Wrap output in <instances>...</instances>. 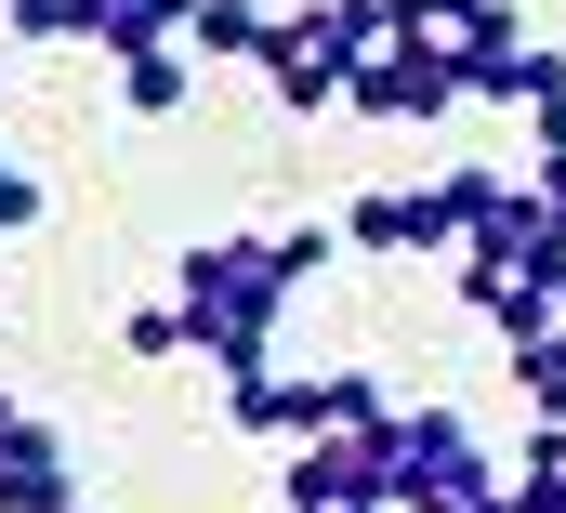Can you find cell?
<instances>
[{"instance_id": "18", "label": "cell", "mask_w": 566, "mask_h": 513, "mask_svg": "<svg viewBox=\"0 0 566 513\" xmlns=\"http://www.w3.org/2000/svg\"><path fill=\"white\" fill-rule=\"evenodd\" d=\"M527 185H541V198H554V224H566V158H527Z\"/></svg>"}, {"instance_id": "5", "label": "cell", "mask_w": 566, "mask_h": 513, "mask_svg": "<svg viewBox=\"0 0 566 513\" xmlns=\"http://www.w3.org/2000/svg\"><path fill=\"white\" fill-rule=\"evenodd\" d=\"M343 106H356V119H461V106H474V93H461V53H448V40H409V27H382V53H369V66H356V93H343Z\"/></svg>"}, {"instance_id": "19", "label": "cell", "mask_w": 566, "mask_h": 513, "mask_svg": "<svg viewBox=\"0 0 566 513\" xmlns=\"http://www.w3.org/2000/svg\"><path fill=\"white\" fill-rule=\"evenodd\" d=\"M554 329H566V276H554Z\"/></svg>"}, {"instance_id": "7", "label": "cell", "mask_w": 566, "mask_h": 513, "mask_svg": "<svg viewBox=\"0 0 566 513\" xmlns=\"http://www.w3.org/2000/svg\"><path fill=\"white\" fill-rule=\"evenodd\" d=\"M0 513H80V448L0 395Z\"/></svg>"}, {"instance_id": "14", "label": "cell", "mask_w": 566, "mask_h": 513, "mask_svg": "<svg viewBox=\"0 0 566 513\" xmlns=\"http://www.w3.org/2000/svg\"><path fill=\"white\" fill-rule=\"evenodd\" d=\"M382 13H396L409 40H448V53H461V40H474V27H488L501 0H382Z\"/></svg>"}, {"instance_id": "13", "label": "cell", "mask_w": 566, "mask_h": 513, "mask_svg": "<svg viewBox=\"0 0 566 513\" xmlns=\"http://www.w3.org/2000/svg\"><path fill=\"white\" fill-rule=\"evenodd\" d=\"M316 408H329V435H382V421H396L382 369H316Z\"/></svg>"}, {"instance_id": "11", "label": "cell", "mask_w": 566, "mask_h": 513, "mask_svg": "<svg viewBox=\"0 0 566 513\" xmlns=\"http://www.w3.org/2000/svg\"><path fill=\"white\" fill-rule=\"evenodd\" d=\"M185 13L198 0H93V53L119 66V53H158V40H185Z\"/></svg>"}, {"instance_id": "17", "label": "cell", "mask_w": 566, "mask_h": 513, "mask_svg": "<svg viewBox=\"0 0 566 513\" xmlns=\"http://www.w3.org/2000/svg\"><path fill=\"white\" fill-rule=\"evenodd\" d=\"M119 343H133V356H185V303H145Z\"/></svg>"}, {"instance_id": "9", "label": "cell", "mask_w": 566, "mask_h": 513, "mask_svg": "<svg viewBox=\"0 0 566 513\" xmlns=\"http://www.w3.org/2000/svg\"><path fill=\"white\" fill-rule=\"evenodd\" d=\"M461 316L501 329V343H554V276H501V263H448Z\"/></svg>"}, {"instance_id": "2", "label": "cell", "mask_w": 566, "mask_h": 513, "mask_svg": "<svg viewBox=\"0 0 566 513\" xmlns=\"http://www.w3.org/2000/svg\"><path fill=\"white\" fill-rule=\"evenodd\" d=\"M382 448H396V513H514V474L461 408H396Z\"/></svg>"}, {"instance_id": "3", "label": "cell", "mask_w": 566, "mask_h": 513, "mask_svg": "<svg viewBox=\"0 0 566 513\" xmlns=\"http://www.w3.org/2000/svg\"><path fill=\"white\" fill-rule=\"evenodd\" d=\"M382 0H303V13H277V40H264V93H277L290 119H316V106H343L356 93V66L382 53Z\"/></svg>"}, {"instance_id": "15", "label": "cell", "mask_w": 566, "mask_h": 513, "mask_svg": "<svg viewBox=\"0 0 566 513\" xmlns=\"http://www.w3.org/2000/svg\"><path fill=\"white\" fill-rule=\"evenodd\" d=\"M0 13H13V40H40V53H53V40H93V0H0Z\"/></svg>"}, {"instance_id": "16", "label": "cell", "mask_w": 566, "mask_h": 513, "mask_svg": "<svg viewBox=\"0 0 566 513\" xmlns=\"http://www.w3.org/2000/svg\"><path fill=\"white\" fill-rule=\"evenodd\" d=\"M27 224H40V171H27V158H0V238H27Z\"/></svg>"}, {"instance_id": "12", "label": "cell", "mask_w": 566, "mask_h": 513, "mask_svg": "<svg viewBox=\"0 0 566 513\" xmlns=\"http://www.w3.org/2000/svg\"><path fill=\"white\" fill-rule=\"evenodd\" d=\"M185 93H198V53H185V40H158V53H119V106H133V119H171Z\"/></svg>"}, {"instance_id": "6", "label": "cell", "mask_w": 566, "mask_h": 513, "mask_svg": "<svg viewBox=\"0 0 566 513\" xmlns=\"http://www.w3.org/2000/svg\"><path fill=\"white\" fill-rule=\"evenodd\" d=\"M290 513H396V448L382 435H303L290 448Z\"/></svg>"}, {"instance_id": "10", "label": "cell", "mask_w": 566, "mask_h": 513, "mask_svg": "<svg viewBox=\"0 0 566 513\" xmlns=\"http://www.w3.org/2000/svg\"><path fill=\"white\" fill-rule=\"evenodd\" d=\"M264 40H277V13H264V0H198V13H185V53H198V66H211V53L264 66Z\"/></svg>"}, {"instance_id": "8", "label": "cell", "mask_w": 566, "mask_h": 513, "mask_svg": "<svg viewBox=\"0 0 566 513\" xmlns=\"http://www.w3.org/2000/svg\"><path fill=\"white\" fill-rule=\"evenodd\" d=\"M224 421L238 435H264V448H303V435H329V408H316V369H224Z\"/></svg>"}, {"instance_id": "1", "label": "cell", "mask_w": 566, "mask_h": 513, "mask_svg": "<svg viewBox=\"0 0 566 513\" xmlns=\"http://www.w3.org/2000/svg\"><path fill=\"white\" fill-rule=\"evenodd\" d=\"M343 263V224H277V238H198L171 263V303H185V356L211 369H264L277 356V316Z\"/></svg>"}, {"instance_id": "4", "label": "cell", "mask_w": 566, "mask_h": 513, "mask_svg": "<svg viewBox=\"0 0 566 513\" xmlns=\"http://www.w3.org/2000/svg\"><path fill=\"white\" fill-rule=\"evenodd\" d=\"M461 238H474L461 171H434V185H369V198L343 211V251H369V263H461Z\"/></svg>"}]
</instances>
